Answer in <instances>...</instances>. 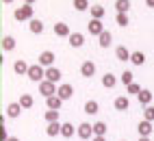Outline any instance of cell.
Here are the masks:
<instances>
[{
  "instance_id": "obj_38",
  "label": "cell",
  "mask_w": 154,
  "mask_h": 141,
  "mask_svg": "<svg viewBox=\"0 0 154 141\" xmlns=\"http://www.w3.org/2000/svg\"><path fill=\"white\" fill-rule=\"evenodd\" d=\"M146 5H148L150 9H154V0H146Z\"/></svg>"
},
{
  "instance_id": "obj_34",
  "label": "cell",
  "mask_w": 154,
  "mask_h": 141,
  "mask_svg": "<svg viewBox=\"0 0 154 141\" xmlns=\"http://www.w3.org/2000/svg\"><path fill=\"white\" fill-rule=\"evenodd\" d=\"M143 91V87L141 85H137V83H132V85H128L126 87V93H132V96H139Z\"/></svg>"
},
{
  "instance_id": "obj_31",
  "label": "cell",
  "mask_w": 154,
  "mask_h": 141,
  "mask_svg": "<svg viewBox=\"0 0 154 141\" xmlns=\"http://www.w3.org/2000/svg\"><path fill=\"white\" fill-rule=\"evenodd\" d=\"M115 9H117V13H128L130 0H115Z\"/></svg>"
},
{
  "instance_id": "obj_2",
  "label": "cell",
  "mask_w": 154,
  "mask_h": 141,
  "mask_svg": "<svg viewBox=\"0 0 154 141\" xmlns=\"http://www.w3.org/2000/svg\"><path fill=\"white\" fill-rule=\"evenodd\" d=\"M33 7H30V5H24V7H17L15 9V11H13V17L17 20V22H24V20H28V22H30V20H33Z\"/></svg>"
},
{
  "instance_id": "obj_29",
  "label": "cell",
  "mask_w": 154,
  "mask_h": 141,
  "mask_svg": "<svg viewBox=\"0 0 154 141\" xmlns=\"http://www.w3.org/2000/svg\"><path fill=\"white\" fill-rule=\"evenodd\" d=\"M20 104H22V109H30L35 104V100H33L30 93H22V96H20Z\"/></svg>"
},
{
  "instance_id": "obj_35",
  "label": "cell",
  "mask_w": 154,
  "mask_h": 141,
  "mask_svg": "<svg viewBox=\"0 0 154 141\" xmlns=\"http://www.w3.org/2000/svg\"><path fill=\"white\" fill-rule=\"evenodd\" d=\"M115 22L119 24V26H128L130 22H128V13H117L115 15Z\"/></svg>"
},
{
  "instance_id": "obj_40",
  "label": "cell",
  "mask_w": 154,
  "mask_h": 141,
  "mask_svg": "<svg viewBox=\"0 0 154 141\" xmlns=\"http://www.w3.org/2000/svg\"><path fill=\"white\" fill-rule=\"evenodd\" d=\"M139 141H150V137H139Z\"/></svg>"
},
{
  "instance_id": "obj_12",
  "label": "cell",
  "mask_w": 154,
  "mask_h": 141,
  "mask_svg": "<svg viewBox=\"0 0 154 141\" xmlns=\"http://www.w3.org/2000/svg\"><path fill=\"white\" fill-rule=\"evenodd\" d=\"M61 76H63V74H61L59 67H48L46 69V80H50V83H54V85L61 80Z\"/></svg>"
},
{
  "instance_id": "obj_21",
  "label": "cell",
  "mask_w": 154,
  "mask_h": 141,
  "mask_svg": "<svg viewBox=\"0 0 154 141\" xmlns=\"http://www.w3.org/2000/svg\"><path fill=\"white\" fill-rule=\"evenodd\" d=\"M22 111H24V109H22V104H20V102H11V104L7 106V115H9V117H17Z\"/></svg>"
},
{
  "instance_id": "obj_23",
  "label": "cell",
  "mask_w": 154,
  "mask_h": 141,
  "mask_svg": "<svg viewBox=\"0 0 154 141\" xmlns=\"http://www.w3.org/2000/svg\"><path fill=\"white\" fill-rule=\"evenodd\" d=\"M104 13H106V9L102 5H94V7H91V20H102Z\"/></svg>"
},
{
  "instance_id": "obj_6",
  "label": "cell",
  "mask_w": 154,
  "mask_h": 141,
  "mask_svg": "<svg viewBox=\"0 0 154 141\" xmlns=\"http://www.w3.org/2000/svg\"><path fill=\"white\" fill-rule=\"evenodd\" d=\"M76 135H78L80 139H94V124H87V122H83V124L78 126Z\"/></svg>"
},
{
  "instance_id": "obj_39",
  "label": "cell",
  "mask_w": 154,
  "mask_h": 141,
  "mask_svg": "<svg viewBox=\"0 0 154 141\" xmlns=\"http://www.w3.org/2000/svg\"><path fill=\"white\" fill-rule=\"evenodd\" d=\"M91 141H106V137H94Z\"/></svg>"
},
{
  "instance_id": "obj_25",
  "label": "cell",
  "mask_w": 154,
  "mask_h": 141,
  "mask_svg": "<svg viewBox=\"0 0 154 141\" xmlns=\"http://www.w3.org/2000/svg\"><path fill=\"white\" fill-rule=\"evenodd\" d=\"M98 39H100V41H98V44H100V48H109V46H111V41H113V35H111L109 31H104Z\"/></svg>"
},
{
  "instance_id": "obj_43",
  "label": "cell",
  "mask_w": 154,
  "mask_h": 141,
  "mask_svg": "<svg viewBox=\"0 0 154 141\" xmlns=\"http://www.w3.org/2000/svg\"><path fill=\"white\" fill-rule=\"evenodd\" d=\"M24 2H26V5H33V2H35V0H24Z\"/></svg>"
},
{
  "instance_id": "obj_9",
  "label": "cell",
  "mask_w": 154,
  "mask_h": 141,
  "mask_svg": "<svg viewBox=\"0 0 154 141\" xmlns=\"http://www.w3.org/2000/svg\"><path fill=\"white\" fill-rule=\"evenodd\" d=\"M152 122H146V119H141V122L137 124V133H139V137H150L152 135Z\"/></svg>"
},
{
  "instance_id": "obj_20",
  "label": "cell",
  "mask_w": 154,
  "mask_h": 141,
  "mask_svg": "<svg viewBox=\"0 0 154 141\" xmlns=\"http://www.w3.org/2000/svg\"><path fill=\"white\" fill-rule=\"evenodd\" d=\"M83 111H85L87 115H96L98 111H100V104L96 102V100H87V102H85V109H83Z\"/></svg>"
},
{
  "instance_id": "obj_37",
  "label": "cell",
  "mask_w": 154,
  "mask_h": 141,
  "mask_svg": "<svg viewBox=\"0 0 154 141\" xmlns=\"http://www.w3.org/2000/svg\"><path fill=\"white\" fill-rule=\"evenodd\" d=\"M9 139V135H7V130H5V126L0 128V141H7Z\"/></svg>"
},
{
  "instance_id": "obj_8",
  "label": "cell",
  "mask_w": 154,
  "mask_h": 141,
  "mask_svg": "<svg viewBox=\"0 0 154 141\" xmlns=\"http://www.w3.org/2000/svg\"><path fill=\"white\" fill-rule=\"evenodd\" d=\"M28 69H30V65L24 61V59H17V61L13 63V72L20 74V76H28Z\"/></svg>"
},
{
  "instance_id": "obj_19",
  "label": "cell",
  "mask_w": 154,
  "mask_h": 141,
  "mask_svg": "<svg viewBox=\"0 0 154 141\" xmlns=\"http://www.w3.org/2000/svg\"><path fill=\"white\" fill-rule=\"evenodd\" d=\"M115 109H117V111H128V109H130V100H128V96H119V98H115Z\"/></svg>"
},
{
  "instance_id": "obj_5",
  "label": "cell",
  "mask_w": 154,
  "mask_h": 141,
  "mask_svg": "<svg viewBox=\"0 0 154 141\" xmlns=\"http://www.w3.org/2000/svg\"><path fill=\"white\" fill-rule=\"evenodd\" d=\"M87 31L89 35H94V37H100L102 33L106 31L104 24H102V20H89V24H87Z\"/></svg>"
},
{
  "instance_id": "obj_22",
  "label": "cell",
  "mask_w": 154,
  "mask_h": 141,
  "mask_svg": "<svg viewBox=\"0 0 154 141\" xmlns=\"http://www.w3.org/2000/svg\"><path fill=\"white\" fill-rule=\"evenodd\" d=\"M102 85H104L106 89H113V87L117 85V76H113L111 72H106L104 76H102Z\"/></svg>"
},
{
  "instance_id": "obj_42",
  "label": "cell",
  "mask_w": 154,
  "mask_h": 141,
  "mask_svg": "<svg viewBox=\"0 0 154 141\" xmlns=\"http://www.w3.org/2000/svg\"><path fill=\"white\" fill-rule=\"evenodd\" d=\"M2 2H5V5H11V2H13V0H2Z\"/></svg>"
},
{
  "instance_id": "obj_14",
  "label": "cell",
  "mask_w": 154,
  "mask_h": 141,
  "mask_svg": "<svg viewBox=\"0 0 154 141\" xmlns=\"http://www.w3.org/2000/svg\"><path fill=\"white\" fill-rule=\"evenodd\" d=\"M67 39H69V46L72 48H80V46L85 44V35L83 33H72Z\"/></svg>"
},
{
  "instance_id": "obj_4",
  "label": "cell",
  "mask_w": 154,
  "mask_h": 141,
  "mask_svg": "<svg viewBox=\"0 0 154 141\" xmlns=\"http://www.w3.org/2000/svg\"><path fill=\"white\" fill-rule=\"evenodd\" d=\"M54 59H57V57H54L52 50H44V52L39 54V61H37V63L48 69V67H54Z\"/></svg>"
},
{
  "instance_id": "obj_1",
  "label": "cell",
  "mask_w": 154,
  "mask_h": 141,
  "mask_svg": "<svg viewBox=\"0 0 154 141\" xmlns=\"http://www.w3.org/2000/svg\"><path fill=\"white\" fill-rule=\"evenodd\" d=\"M28 78L33 80V83H44V80H46V67H42L39 63L30 65V69H28Z\"/></svg>"
},
{
  "instance_id": "obj_16",
  "label": "cell",
  "mask_w": 154,
  "mask_h": 141,
  "mask_svg": "<svg viewBox=\"0 0 154 141\" xmlns=\"http://www.w3.org/2000/svg\"><path fill=\"white\" fill-rule=\"evenodd\" d=\"M46 106H48L50 111H61V106H63V100H61L59 96H52V98L46 100Z\"/></svg>"
},
{
  "instance_id": "obj_17",
  "label": "cell",
  "mask_w": 154,
  "mask_h": 141,
  "mask_svg": "<svg viewBox=\"0 0 154 141\" xmlns=\"http://www.w3.org/2000/svg\"><path fill=\"white\" fill-rule=\"evenodd\" d=\"M28 28H30V33L42 35L44 33V22H42V20H37V17H33V20H30V24H28Z\"/></svg>"
},
{
  "instance_id": "obj_11",
  "label": "cell",
  "mask_w": 154,
  "mask_h": 141,
  "mask_svg": "<svg viewBox=\"0 0 154 141\" xmlns=\"http://www.w3.org/2000/svg\"><path fill=\"white\" fill-rule=\"evenodd\" d=\"M130 57H132V52L126 46H117L115 48V59L117 61H130Z\"/></svg>"
},
{
  "instance_id": "obj_41",
  "label": "cell",
  "mask_w": 154,
  "mask_h": 141,
  "mask_svg": "<svg viewBox=\"0 0 154 141\" xmlns=\"http://www.w3.org/2000/svg\"><path fill=\"white\" fill-rule=\"evenodd\" d=\"M7 141H20V139H17V137H9Z\"/></svg>"
},
{
  "instance_id": "obj_7",
  "label": "cell",
  "mask_w": 154,
  "mask_h": 141,
  "mask_svg": "<svg viewBox=\"0 0 154 141\" xmlns=\"http://www.w3.org/2000/svg\"><path fill=\"white\" fill-rule=\"evenodd\" d=\"M57 96H59V98L65 102V100H69L72 96H74V87H72V85H67V83L59 85V89H57Z\"/></svg>"
},
{
  "instance_id": "obj_3",
  "label": "cell",
  "mask_w": 154,
  "mask_h": 141,
  "mask_svg": "<svg viewBox=\"0 0 154 141\" xmlns=\"http://www.w3.org/2000/svg\"><path fill=\"white\" fill-rule=\"evenodd\" d=\"M57 85L54 83H50V80H44V83H39V93H42L46 100L48 98H52V96H57Z\"/></svg>"
},
{
  "instance_id": "obj_32",
  "label": "cell",
  "mask_w": 154,
  "mask_h": 141,
  "mask_svg": "<svg viewBox=\"0 0 154 141\" xmlns=\"http://www.w3.org/2000/svg\"><path fill=\"white\" fill-rule=\"evenodd\" d=\"M44 117H46V122H48V124H52V122H59V111H50V109H48Z\"/></svg>"
},
{
  "instance_id": "obj_26",
  "label": "cell",
  "mask_w": 154,
  "mask_h": 141,
  "mask_svg": "<svg viewBox=\"0 0 154 141\" xmlns=\"http://www.w3.org/2000/svg\"><path fill=\"white\" fill-rule=\"evenodd\" d=\"M94 137H106V124L104 122H96L94 124Z\"/></svg>"
},
{
  "instance_id": "obj_10",
  "label": "cell",
  "mask_w": 154,
  "mask_h": 141,
  "mask_svg": "<svg viewBox=\"0 0 154 141\" xmlns=\"http://www.w3.org/2000/svg\"><path fill=\"white\" fill-rule=\"evenodd\" d=\"M52 31H54V35H57V37H69V35H72V31H69V26H67L65 22H57Z\"/></svg>"
},
{
  "instance_id": "obj_18",
  "label": "cell",
  "mask_w": 154,
  "mask_h": 141,
  "mask_svg": "<svg viewBox=\"0 0 154 141\" xmlns=\"http://www.w3.org/2000/svg\"><path fill=\"white\" fill-rule=\"evenodd\" d=\"M61 128H63V124H61V122H52V124H48L46 135H48V137H57V135H61Z\"/></svg>"
},
{
  "instance_id": "obj_36",
  "label": "cell",
  "mask_w": 154,
  "mask_h": 141,
  "mask_svg": "<svg viewBox=\"0 0 154 141\" xmlns=\"http://www.w3.org/2000/svg\"><path fill=\"white\" fill-rule=\"evenodd\" d=\"M143 111H146V113H143V119H146V122H154V106L150 104V106H146Z\"/></svg>"
},
{
  "instance_id": "obj_28",
  "label": "cell",
  "mask_w": 154,
  "mask_h": 141,
  "mask_svg": "<svg viewBox=\"0 0 154 141\" xmlns=\"http://www.w3.org/2000/svg\"><path fill=\"white\" fill-rule=\"evenodd\" d=\"M13 48H15V39H13L11 35L2 37V50H5V52H11Z\"/></svg>"
},
{
  "instance_id": "obj_13",
  "label": "cell",
  "mask_w": 154,
  "mask_h": 141,
  "mask_svg": "<svg viewBox=\"0 0 154 141\" xmlns=\"http://www.w3.org/2000/svg\"><path fill=\"white\" fill-rule=\"evenodd\" d=\"M80 74H83L85 78H91L96 74V63L94 61H85L83 65H80Z\"/></svg>"
},
{
  "instance_id": "obj_15",
  "label": "cell",
  "mask_w": 154,
  "mask_h": 141,
  "mask_svg": "<svg viewBox=\"0 0 154 141\" xmlns=\"http://www.w3.org/2000/svg\"><path fill=\"white\" fill-rule=\"evenodd\" d=\"M137 100H139L141 106H150L152 104V91H150V89H143V91L137 96Z\"/></svg>"
},
{
  "instance_id": "obj_27",
  "label": "cell",
  "mask_w": 154,
  "mask_h": 141,
  "mask_svg": "<svg viewBox=\"0 0 154 141\" xmlns=\"http://www.w3.org/2000/svg\"><path fill=\"white\" fill-rule=\"evenodd\" d=\"M130 63H132V65H143V63H146V54H143L141 50L132 52V57H130Z\"/></svg>"
},
{
  "instance_id": "obj_30",
  "label": "cell",
  "mask_w": 154,
  "mask_h": 141,
  "mask_svg": "<svg viewBox=\"0 0 154 141\" xmlns=\"http://www.w3.org/2000/svg\"><path fill=\"white\" fill-rule=\"evenodd\" d=\"M74 130H78V128H74V124H63V128H61V137H65V139H69V137H74Z\"/></svg>"
},
{
  "instance_id": "obj_33",
  "label": "cell",
  "mask_w": 154,
  "mask_h": 141,
  "mask_svg": "<svg viewBox=\"0 0 154 141\" xmlns=\"http://www.w3.org/2000/svg\"><path fill=\"white\" fill-rule=\"evenodd\" d=\"M74 9L76 11H87V9H91L89 0H74Z\"/></svg>"
},
{
  "instance_id": "obj_24",
  "label": "cell",
  "mask_w": 154,
  "mask_h": 141,
  "mask_svg": "<svg viewBox=\"0 0 154 141\" xmlns=\"http://www.w3.org/2000/svg\"><path fill=\"white\" fill-rule=\"evenodd\" d=\"M119 83L124 85V87L132 85V83H135V74H132V72H128V69H126V72H122V76H119Z\"/></svg>"
},
{
  "instance_id": "obj_44",
  "label": "cell",
  "mask_w": 154,
  "mask_h": 141,
  "mask_svg": "<svg viewBox=\"0 0 154 141\" xmlns=\"http://www.w3.org/2000/svg\"><path fill=\"white\" fill-rule=\"evenodd\" d=\"M122 141H128V139H122Z\"/></svg>"
}]
</instances>
